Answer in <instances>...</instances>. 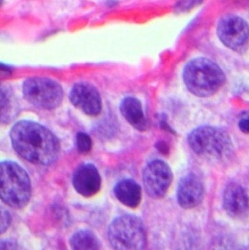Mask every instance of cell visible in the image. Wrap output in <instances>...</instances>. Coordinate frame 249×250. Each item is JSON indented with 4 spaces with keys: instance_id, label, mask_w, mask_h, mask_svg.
I'll return each instance as SVG.
<instances>
[{
    "instance_id": "ac0fdd59",
    "label": "cell",
    "mask_w": 249,
    "mask_h": 250,
    "mask_svg": "<svg viewBox=\"0 0 249 250\" xmlns=\"http://www.w3.org/2000/svg\"><path fill=\"white\" fill-rule=\"evenodd\" d=\"M11 224L10 213L2 207H0V235L3 234Z\"/></svg>"
},
{
    "instance_id": "30bf717a",
    "label": "cell",
    "mask_w": 249,
    "mask_h": 250,
    "mask_svg": "<svg viewBox=\"0 0 249 250\" xmlns=\"http://www.w3.org/2000/svg\"><path fill=\"white\" fill-rule=\"evenodd\" d=\"M205 196L204 184L195 174L183 176L177 188V201L181 208L189 209L199 206Z\"/></svg>"
},
{
    "instance_id": "52a82bcc",
    "label": "cell",
    "mask_w": 249,
    "mask_h": 250,
    "mask_svg": "<svg viewBox=\"0 0 249 250\" xmlns=\"http://www.w3.org/2000/svg\"><path fill=\"white\" fill-rule=\"evenodd\" d=\"M217 34L221 42L233 51L244 53L249 47V23L239 16H224L219 21Z\"/></svg>"
},
{
    "instance_id": "e0dca14e",
    "label": "cell",
    "mask_w": 249,
    "mask_h": 250,
    "mask_svg": "<svg viewBox=\"0 0 249 250\" xmlns=\"http://www.w3.org/2000/svg\"><path fill=\"white\" fill-rule=\"evenodd\" d=\"M76 145L80 153H88L92 149V139L85 132H78L76 135Z\"/></svg>"
},
{
    "instance_id": "6da1fadb",
    "label": "cell",
    "mask_w": 249,
    "mask_h": 250,
    "mask_svg": "<svg viewBox=\"0 0 249 250\" xmlns=\"http://www.w3.org/2000/svg\"><path fill=\"white\" fill-rule=\"evenodd\" d=\"M15 151L26 161L48 166L56 162L60 154V143L47 127L31 121L18 122L11 129Z\"/></svg>"
},
{
    "instance_id": "9c48e42d",
    "label": "cell",
    "mask_w": 249,
    "mask_h": 250,
    "mask_svg": "<svg viewBox=\"0 0 249 250\" xmlns=\"http://www.w3.org/2000/svg\"><path fill=\"white\" fill-rule=\"evenodd\" d=\"M70 101L77 108L90 116H97L103 108L102 98L99 91L91 84H75L69 95Z\"/></svg>"
},
{
    "instance_id": "277c9868",
    "label": "cell",
    "mask_w": 249,
    "mask_h": 250,
    "mask_svg": "<svg viewBox=\"0 0 249 250\" xmlns=\"http://www.w3.org/2000/svg\"><path fill=\"white\" fill-rule=\"evenodd\" d=\"M188 143L197 155L208 160H221L230 155L233 149L230 135L213 126L194 129L188 136Z\"/></svg>"
},
{
    "instance_id": "8fae6325",
    "label": "cell",
    "mask_w": 249,
    "mask_h": 250,
    "mask_svg": "<svg viewBox=\"0 0 249 250\" xmlns=\"http://www.w3.org/2000/svg\"><path fill=\"white\" fill-rule=\"evenodd\" d=\"M75 190L84 197L96 195L102 186V178L99 170L94 165L84 164L78 167L72 179Z\"/></svg>"
},
{
    "instance_id": "4fadbf2b",
    "label": "cell",
    "mask_w": 249,
    "mask_h": 250,
    "mask_svg": "<svg viewBox=\"0 0 249 250\" xmlns=\"http://www.w3.org/2000/svg\"><path fill=\"white\" fill-rule=\"evenodd\" d=\"M120 111L128 124L138 130H145L147 121L141 103L135 98H125L120 105Z\"/></svg>"
},
{
    "instance_id": "2e32d148",
    "label": "cell",
    "mask_w": 249,
    "mask_h": 250,
    "mask_svg": "<svg viewBox=\"0 0 249 250\" xmlns=\"http://www.w3.org/2000/svg\"><path fill=\"white\" fill-rule=\"evenodd\" d=\"M70 246L73 250H99L100 243L97 237L90 231H79L70 239Z\"/></svg>"
},
{
    "instance_id": "9a60e30c",
    "label": "cell",
    "mask_w": 249,
    "mask_h": 250,
    "mask_svg": "<svg viewBox=\"0 0 249 250\" xmlns=\"http://www.w3.org/2000/svg\"><path fill=\"white\" fill-rule=\"evenodd\" d=\"M17 114L16 101L7 88L0 85V123H10Z\"/></svg>"
},
{
    "instance_id": "ffe728a7",
    "label": "cell",
    "mask_w": 249,
    "mask_h": 250,
    "mask_svg": "<svg viewBox=\"0 0 249 250\" xmlns=\"http://www.w3.org/2000/svg\"><path fill=\"white\" fill-rule=\"evenodd\" d=\"M10 73H11V69L8 66L0 63V77L9 76Z\"/></svg>"
},
{
    "instance_id": "7c38bea8",
    "label": "cell",
    "mask_w": 249,
    "mask_h": 250,
    "mask_svg": "<svg viewBox=\"0 0 249 250\" xmlns=\"http://www.w3.org/2000/svg\"><path fill=\"white\" fill-rule=\"evenodd\" d=\"M223 207L227 213L233 217L246 214L249 208V198L244 187L237 183L228 185L223 195Z\"/></svg>"
},
{
    "instance_id": "5bb4252c",
    "label": "cell",
    "mask_w": 249,
    "mask_h": 250,
    "mask_svg": "<svg viewBox=\"0 0 249 250\" xmlns=\"http://www.w3.org/2000/svg\"><path fill=\"white\" fill-rule=\"evenodd\" d=\"M114 194L119 202L128 208H137L141 202V188L131 179L118 182L114 188Z\"/></svg>"
},
{
    "instance_id": "3957f363",
    "label": "cell",
    "mask_w": 249,
    "mask_h": 250,
    "mask_svg": "<svg viewBox=\"0 0 249 250\" xmlns=\"http://www.w3.org/2000/svg\"><path fill=\"white\" fill-rule=\"evenodd\" d=\"M31 196L26 171L14 162H0V199L14 208H24Z\"/></svg>"
},
{
    "instance_id": "5b68a950",
    "label": "cell",
    "mask_w": 249,
    "mask_h": 250,
    "mask_svg": "<svg viewBox=\"0 0 249 250\" xmlns=\"http://www.w3.org/2000/svg\"><path fill=\"white\" fill-rule=\"evenodd\" d=\"M108 239L115 250H144L146 247L143 224L139 218L133 215H123L116 218L109 226Z\"/></svg>"
},
{
    "instance_id": "d6986e66",
    "label": "cell",
    "mask_w": 249,
    "mask_h": 250,
    "mask_svg": "<svg viewBox=\"0 0 249 250\" xmlns=\"http://www.w3.org/2000/svg\"><path fill=\"white\" fill-rule=\"evenodd\" d=\"M239 126H240V128H241V130H242L243 132L249 133V116L243 117V118L240 120Z\"/></svg>"
},
{
    "instance_id": "ba28073f",
    "label": "cell",
    "mask_w": 249,
    "mask_h": 250,
    "mask_svg": "<svg viewBox=\"0 0 249 250\" xmlns=\"http://www.w3.org/2000/svg\"><path fill=\"white\" fill-rule=\"evenodd\" d=\"M142 178L146 193L154 199H160L166 195L169 188L172 172L165 162L155 160L144 168Z\"/></svg>"
},
{
    "instance_id": "8992f818",
    "label": "cell",
    "mask_w": 249,
    "mask_h": 250,
    "mask_svg": "<svg viewBox=\"0 0 249 250\" xmlns=\"http://www.w3.org/2000/svg\"><path fill=\"white\" fill-rule=\"evenodd\" d=\"M22 93L29 104L48 110L59 107L63 98V90L61 85L45 77H32L25 80L22 85Z\"/></svg>"
},
{
    "instance_id": "7a4b0ae2",
    "label": "cell",
    "mask_w": 249,
    "mask_h": 250,
    "mask_svg": "<svg viewBox=\"0 0 249 250\" xmlns=\"http://www.w3.org/2000/svg\"><path fill=\"white\" fill-rule=\"evenodd\" d=\"M183 80L192 94L207 98L214 95L224 85L226 77L215 62L199 58L187 63L183 71Z\"/></svg>"
},
{
    "instance_id": "44dd1931",
    "label": "cell",
    "mask_w": 249,
    "mask_h": 250,
    "mask_svg": "<svg viewBox=\"0 0 249 250\" xmlns=\"http://www.w3.org/2000/svg\"><path fill=\"white\" fill-rule=\"evenodd\" d=\"M2 2H3V0H0V5L2 4Z\"/></svg>"
}]
</instances>
